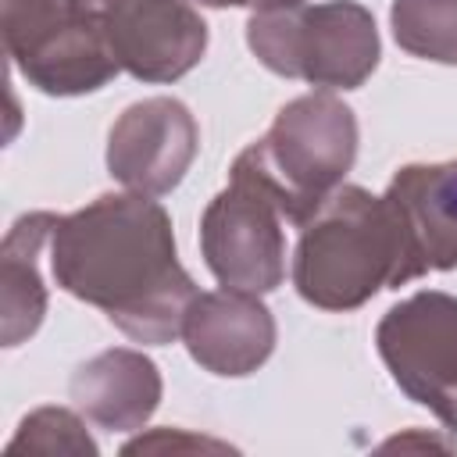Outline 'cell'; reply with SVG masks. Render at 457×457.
Returning a JSON list of instances; mask_svg holds the SVG:
<instances>
[{
	"label": "cell",
	"mask_w": 457,
	"mask_h": 457,
	"mask_svg": "<svg viewBox=\"0 0 457 457\" xmlns=\"http://www.w3.org/2000/svg\"><path fill=\"white\" fill-rule=\"evenodd\" d=\"M54 282L107 314L114 328L143 346L182 336L196 296L193 275L179 264L168 211L146 193H100L61 214L50 239Z\"/></svg>",
	"instance_id": "cell-1"
},
{
	"label": "cell",
	"mask_w": 457,
	"mask_h": 457,
	"mask_svg": "<svg viewBox=\"0 0 457 457\" xmlns=\"http://www.w3.org/2000/svg\"><path fill=\"white\" fill-rule=\"evenodd\" d=\"M296 228L293 286L311 307L353 311L378 289L414 282L396 211L386 196H375L364 186L343 182Z\"/></svg>",
	"instance_id": "cell-2"
},
{
	"label": "cell",
	"mask_w": 457,
	"mask_h": 457,
	"mask_svg": "<svg viewBox=\"0 0 457 457\" xmlns=\"http://www.w3.org/2000/svg\"><path fill=\"white\" fill-rule=\"evenodd\" d=\"M357 161V118L328 89L293 96L268 132L239 150L236 171L250 175L278 204L289 225H303L336 193Z\"/></svg>",
	"instance_id": "cell-3"
},
{
	"label": "cell",
	"mask_w": 457,
	"mask_h": 457,
	"mask_svg": "<svg viewBox=\"0 0 457 457\" xmlns=\"http://www.w3.org/2000/svg\"><path fill=\"white\" fill-rule=\"evenodd\" d=\"M250 54L282 79L357 89L382 57L378 25L357 0H268L246 18Z\"/></svg>",
	"instance_id": "cell-4"
},
{
	"label": "cell",
	"mask_w": 457,
	"mask_h": 457,
	"mask_svg": "<svg viewBox=\"0 0 457 457\" xmlns=\"http://www.w3.org/2000/svg\"><path fill=\"white\" fill-rule=\"evenodd\" d=\"M0 39L25 82L46 96L96 93L121 71L82 0H0Z\"/></svg>",
	"instance_id": "cell-5"
},
{
	"label": "cell",
	"mask_w": 457,
	"mask_h": 457,
	"mask_svg": "<svg viewBox=\"0 0 457 457\" xmlns=\"http://www.w3.org/2000/svg\"><path fill=\"white\" fill-rule=\"evenodd\" d=\"M375 350L400 393L457 436V296L421 289L393 303L375 325Z\"/></svg>",
	"instance_id": "cell-6"
},
{
	"label": "cell",
	"mask_w": 457,
	"mask_h": 457,
	"mask_svg": "<svg viewBox=\"0 0 457 457\" xmlns=\"http://www.w3.org/2000/svg\"><path fill=\"white\" fill-rule=\"evenodd\" d=\"M282 211L250 175L228 168V182L200 214V253L211 275L243 293H271L286 278Z\"/></svg>",
	"instance_id": "cell-7"
},
{
	"label": "cell",
	"mask_w": 457,
	"mask_h": 457,
	"mask_svg": "<svg viewBox=\"0 0 457 457\" xmlns=\"http://www.w3.org/2000/svg\"><path fill=\"white\" fill-rule=\"evenodd\" d=\"M114 61L139 82H175L207 50V21L189 0H82Z\"/></svg>",
	"instance_id": "cell-8"
},
{
	"label": "cell",
	"mask_w": 457,
	"mask_h": 457,
	"mask_svg": "<svg viewBox=\"0 0 457 457\" xmlns=\"http://www.w3.org/2000/svg\"><path fill=\"white\" fill-rule=\"evenodd\" d=\"M200 146L189 107L175 96H146L129 104L107 132V171L132 193H171Z\"/></svg>",
	"instance_id": "cell-9"
},
{
	"label": "cell",
	"mask_w": 457,
	"mask_h": 457,
	"mask_svg": "<svg viewBox=\"0 0 457 457\" xmlns=\"http://www.w3.org/2000/svg\"><path fill=\"white\" fill-rule=\"evenodd\" d=\"M182 343L204 371L243 378L271 357L275 318L257 293L221 286L193 296L182 321Z\"/></svg>",
	"instance_id": "cell-10"
},
{
	"label": "cell",
	"mask_w": 457,
	"mask_h": 457,
	"mask_svg": "<svg viewBox=\"0 0 457 457\" xmlns=\"http://www.w3.org/2000/svg\"><path fill=\"white\" fill-rule=\"evenodd\" d=\"M382 196L400 218L414 278L457 268V157L403 164Z\"/></svg>",
	"instance_id": "cell-11"
},
{
	"label": "cell",
	"mask_w": 457,
	"mask_h": 457,
	"mask_svg": "<svg viewBox=\"0 0 457 457\" xmlns=\"http://www.w3.org/2000/svg\"><path fill=\"white\" fill-rule=\"evenodd\" d=\"M161 371L143 350L114 346L71 371L68 396L79 414L107 432H136L161 407Z\"/></svg>",
	"instance_id": "cell-12"
},
{
	"label": "cell",
	"mask_w": 457,
	"mask_h": 457,
	"mask_svg": "<svg viewBox=\"0 0 457 457\" xmlns=\"http://www.w3.org/2000/svg\"><path fill=\"white\" fill-rule=\"evenodd\" d=\"M54 211H29L21 214L4 243H0V336L4 346L25 343L46 314V286L39 271L43 250H50L54 228H57Z\"/></svg>",
	"instance_id": "cell-13"
},
{
	"label": "cell",
	"mask_w": 457,
	"mask_h": 457,
	"mask_svg": "<svg viewBox=\"0 0 457 457\" xmlns=\"http://www.w3.org/2000/svg\"><path fill=\"white\" fill-rule=\"evenodd\" d=\"M389 25L411 57L457 64V0H393Z\"/></svg>",
	"instance_id": "cell-14"
},
{
	"label": "cell",
	"mask_w": 457,
	"mask_h": 457,
	"mask_svg": "<svg viewBox=\"0 0 457 457\" xmlns=\"http://www.w3.org/2000/svg\"><path fill=\"white\" fill-rule=\"evenodd\" d=\"M7 457L14 453H39V457H96V439L86 432V421L68 407H36L21 418L18 432L4 446Z\"/></svg>",
	"instance_id": "cell-15"
},
{
	"label": "cell",
	"mask_w": 457,
	"mask_h": 457,
	"mask_svg": "<svg viewBox=\"0 0 457 457\" xmlns=\"http://www.w3.org/2000/svg\"><path fill=\"white\" fill-rule=\"evenodd\" d=\"M143 450H228V443L221 439H207V436H193L182 428H154L132 443H125V453H143Z\"/></svg>",
	"instance_id": "cell-16"
},
{
	"label": "cell",
	"mask_w": 457,
	"mask_h": 457,
	"mask_svg": "<svg viewBox=\"0 0 457 457\" xmlns=\"http://www.w3.org/2000/svg\"><path fill=\"white\" fill-rule=\"evenodd\" d=\"M193 4H200V7H261V4H268V0H193Z\"/></svg>",
	"instance_id": "cell-17"
}]
</instances>
